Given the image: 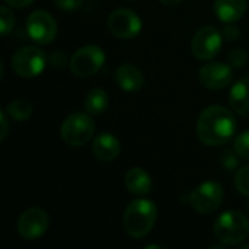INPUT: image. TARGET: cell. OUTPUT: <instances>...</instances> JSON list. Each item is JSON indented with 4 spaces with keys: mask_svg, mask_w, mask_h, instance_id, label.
I'll return each instance as SVG.
<instances>
[{
    "mask_svg": "<svg viewBox=\"0 0 249 249\" xmlns=\"http://www.w3.org/2000/svg\"><path fill=\"white\" fill-rule=\"evenodd\" d=\"M220 162L226 171H235L239 166V159H238V153L235 152V149L233 150H225L222 153Z\"/></svg>",
    "mask_w": 249,
    "mask_h": 249,
    "instance_id": "603a6c76",
    "label": "cell"
},
{
    "mask_svg": "<svg viewBox=\"0 0 249 249\" xmlns=\"http://www.w3.org/2000/svg\"><path fill=\"white\" fill-rule=\"evenodd\" d=\"M105 53L98 45L80 47L70 58V70L77 77H89L98 73L105 63Z\"/></svg>",
    "mask_w": 249,
    "mask_h": 249,
    "instance_id": "8992f818",
    "label": "cell"
},
{
    "mask_svg": "<svg viewBox=\"0 0 249 249\" xmlns=\"http://www.w3.org/2000/svg\"><path fill=\"white\" fill-rule=\"evenodd\" d=\"M248 60V54L242 48H235L229 53V64L233 67H242Z\"/></svg>",
    "mask_w": 249,
    "mask_h": 249,
    "instance_id": "cb8c5ba5",
    "label": "cell"
},
{
    "mask_svg": "<svg viewBox=\"0 0 249 249\" xmlns=\"http://www.w3.org/2000/svg\"><path fill=\"white\" fill-rule=\"evenodd\" d=\"M48 63V55L38 47L26 45L15 51L12 55V69L19 77L39 76Z\"/></svg>",
    "mask_w": 249,
    "mask_h": 249,
    "instance_id": "5b68a950",
    "label": "cell"
},
{
    "mask_svg": "<svg viewBox=\"0 0 249 249\" xmlns=\"http://www.w3.org/2000/svg\"><path fill=\"white\" fill-rule=\"evenodd\" d=\"M200 83L212 90H219L231 85L233 80V70L231 64L226 63H209L203 66L198 71Z\"/></svg>",
    "mask_w": 249,
    "mask_h": 249,
    "instance_id": "7c38bea8",
    "label": "cell"
},
{
    "mask_svg": "<svg viewBox=\"0 0 249 249\" xmlns=\"http://www.w3.org/2000/svg\"><path fill=\"white\" fill-rule=\"evenodd\" d=\"M115 82L125 92H137L144 85L143 73L131 63H124L115 70Z\"/></svg>",
    "mask_w": 249,
    "mask_h": 249,
    "instance_id": "4fadbf2b",
    "label": "cell"
},
{
    "mask_svg": "<svg viewBox=\"0 0 249 249\" xmlns=\"http://www.w3.org/2000/svg\"><path fill=\"white\" fill-rule=\"evenodd\" d=\"M26 32L35 44H51L57 36L55 19L45 10H34L26 19Z\"/></svg>",
    "mask_w": 249,
    "mask_h": 249,
    "instance_id": "ba28073f",
    "label": "cell"
},
{
    "mask_svg": "<svg viewBox=\"0 0 249 249\" xmlns=\"http://www.w3.org/2000/svg\"><path fill=\"white\" fill-rule=\"evenodd\" d=\"M85 111L90 115H99L108 108V93L104 89H90L83 101Z\"/></svg>",
    "mask_w": 249,
    "mask_h": 249,
    "instance_id": "ac0fdd59",
    "label": "cell"
},
{
    "mask_svg": "<svg viewBox=\"0 0 249 249\" xmlns=\"http://www.w3.org/2000/svg\"><path fill=\"white\" fill-rule=\"evenodd\" d=\"M236 118L232 111L220 105H212L197 118V137L206 146H220L233 139Z\"/></svg>",
    "mask_w": 249,
    "mask_h": 249,
    "instance_id": "6da1fadb",
    "label": "cell"
},
{
    "mask_svg": "<svg viewBox=\"0 0 249 249\" xmlns=\"http://www.w3.org/2000/svg\"><path fill=\"white\" fill-rule=\"evenodd\" d=\"M233 149H235V152L238 153L239 158L249 159V130L245 131V133H242V134H239L235 139Z\"/></svg>",
    "mask_w": 249,
    "mask_h": 249,
    "instance_id": "7402d4cb",
    "label": "cell"
},
{
    "mask_svg": "<svg viewBox=\"0 0 249 249\" xmlns=\"http://www.w3.org/2000/svg\"><path fill=\"white\" fill-rule=\"evenodd\" d=\"M163 4H168V6H175V4H179L182 0H160Z\"/></svg>",
    "mask_w": 249,
    "mask_h": 249,
    "instance_id": "f546056e",
    "label": "cell"
},
{
    "mask_svg": "<svg viewBox=\"0 0 249 249\" xmlns=\"http://www.w3.org/2000/svg\"><path fill=\"white\" fill-rule=\"evenodd\" d=\"M232 109L241 117L249 118V77L239 79L229 92Z\"/></svg>",
    "mask_w": 249,
    "mask_h": 249,
    "instance_id": "9a60e30c",
    "label": "cell"
},
{
    "mask_svg": "<svg viewBox=\"0 0 249 249\" xmlns=\"http://www.w3.org/2000/svg\"><path fill=\"white\" fill-rule=\"evenodd\" d=\"M213 231L214 236L222 242V245H239L248 239L249 220L244 213L238 210H229L216 219Z\"/></svg>",
    "mask_w": 249,
    "mask_h": 249,
    "instance_id": "3957f363",
    "label": "cell"
},
{
    "mask_svg": "<svg viewBox=\"0 0 249 249\" xmlns=\"http://www.w3.org/2000/svg\"><path fill=\"white\" fill-rule=\"evenodd\" d=\"M15 26V15L7 6L0 7V34L7 35Z\"/></svg>",
    "mask_w": 249,
    "mask_h": 249,
    "instance_id": "ffe728a7",
    "label": "cell"
},
{
    "mask_svg": "<svg viewBox=\"0 0 249 249\" xmlns=\"http://www.w3.org/2000/svg\"><path fill=\"white\" fill-rule=\"evenodd\" d=\"M247 12V0H216L214 13L225 23L239 20Z\"/></svg>",
    "mask_w": 249,
    "mask_h": 249,
    "instance_id": "2e32d148",
    "label": "cell"
},
{
    "mask_svg": "<svg viewBox=\"0 0 249 249\" xmlns=\"http://www.w3.org/2000/svg\"><path fill=\"white\" fill-rule=\"evenodd\" d=\"M7 133H9V115L6 109H1L0 111V142L6 139Z\"/></svg>",
    "mask_w": 249,
    "mask_h": 249,
    "instance_id": "484cf974",
    "label": "cell"
},
{
    "mask_svg": "<svg viewBox=\"0 0 249 249\" xmlns=\"http://www.w3.org/2000/svg\"><path fill=\"white\" fill-rule=\"evenodd\" d=\"M54 3L60 10L73 12V10H77L82 6L83 0H54Z\"/></svg>",
    "mask_w": 249,
    "mask_h": 249,
    "instance_id": "d4e9b609",
    "label": "cell"
},
{
    "mask_svg": "<svg viewBox=\"0 0 249 249\" xmlns=\"http://www.w3.org/2000/svg\"><path fill=\"white\" fill-rule=\"evenodd\" d=\"M223 188L214 181H207L198 185L190 196V206L200 214H210L216 212L223 203Z\"/></svg>",
    "mask_w": 249,
    "mask_h": 249,
    "instance_id": "52a82bcc",
    "label": "cell"
},
{
    "mask_svg": "<svg viewBox=\"0 0 249 249\" xmlns=\"http://www.w3.org/2000/svg\"><path fill=\"white\" fill-rule=\"evenodd\" d=\"M6 112H7V115L12 120L18 121V123H22V121H26V120L31 118V115H32V105H31L29 101H26L23 98H18V99L12 101L7 105Z\"/></svg>",
    "mask_w": 249,
    "mask_h": 249,
    "instance_id": "d6986e66",
    "label": "cell"
},
{
    "mask_svg": "<svg viewBox=\"0 0 249 249\" xmlns=\"http://www.w3.org/2000/svg\"><path fill=\"white\" fill-rule=\"evenodd\" d=\"M34 0H4L6 4H9L10 7H16V9H23L28 7Z\"/></svg>",
    "mask_w": 249,
    "mask_h": 249,
    "instance_id": "f1b7e54d",
    "label": "cell"
},
{
    "mask_svg": "<svg viewBox=\"0 0 249 249\" xmlns=\"http://www.w3.org/2000/svg\"><path fill=\"white\" fill-rule=\"evenodd\" d=\"M48 60H50V63L53 64V66H58V67H61L64 63H66V55H64V53L63 51H55V53H53L50 57H48Z\"/></svg>",
    "mask_w": 249,
    "mask_h": 249,
    "instance_id": "83f0119b",
    "label": "cell"
},
{
    "mask_svg": "<svg viewBox=\"0 0 249 249\" xmlns=\"http://www.w3.org/2000/svg\"><path fill=\"white\" fill-rule=\"evenodd\" d=\"M235 187L236 190L249 198V165L241 168L235 175Z\"/></svg>",
    "mask_w": 249,
    "mask_h": 249,
    "instance_id": "44dd1931",
    "label": "cell"
},
{
    "mask_svg": "<svg viewBox=\"0 0 249 249\" xmlns=\"http://www.w3.org/2000/svg\"><path fill=\"white\" fill-rule=\"evenodd\" d=\"M142 19L130 9H117L108 16V29L120 39H131L142 31Z\"/></svg>",
    "mask_w": 249,
    "mask_h": 249,
    "instance_id": "30bf717a",
    "label": "cell"
},
{
    "mask_svg": "<svg viewBox=\"0 0 249 249\" xmlns=\"http://www.w3.org/2000/svg\"><path fill=\"white\" fill-rule=\"evenodd\" d=\"M120 142L111 133H102L95 137L92 144L93 156L101 162H112L120 155Z\"/></svg>",
    "mask_w": 249,
    "mask_h": 249,
    "instance_id": "5bb4252c",
    "label": "cell"
},
{
    "mask_svg": "<svg viewBox=\"0 0 249 249\" xmlns=\"http://www.w3.org/2000/svg\"><path fill=\"white\" fill-rule=\"evenodd\" d=\"M127 190L136 196H146L152 191V178L142 168H131L124 177Z\"/></svg>",
    "mask_w": 249,
    "mask_h": 249,
    "instance_id": "e0dca14e",
    "label": "cell"
},
{
    "mask_svg": "<svg viewBox=\"0 0 249 249\" xmlns=\"http://www.w3.org/2000/svg\"><path fill=\"white\" fill-rule=\"evenodd\" d=\"M223 34H220L214 26H203L194 34L191 50L196 58L201 61H209L214 58L223 45Z\"/></svg>",
    "mask_w": 249,
    "mask_h": 249,
    "instance_id": "9c48e42d",
    "label": "cell"
},
{
    "mask_svg": "<svg viewBox=\"0 0 249 249\" xmlns=\"http://www.w3.org/2000/svg\"><path fill=\"white\" fill-rule=\"evenodd\" d=\"M222 34H223V38L225 39H228V41H236L239 38V35H241V31L235 25H228V26L223 28V32Z\"/></svg>",
    "mask_w": 249,
    "mask_h": 249,
    "instance_id": "4316f807",
    "label": "cell"
},
{
    "mask_svg": "<svg viewBox=\"0 0 249 249\" xmlns=\"http://www.w3.org/2000/svg\"><path fill=\"white\" fill-rule=\"evenodd\" d=\"M158 219V209L150 200L131 201L123 217V226L125 233L133 239L146 238L155 228Z\"/></svg>",
    "mask_w": 249,
    "mask_h": 249,
    "instance_id": "7a4b0ae2",
    "label": "cell"
},
{
    "mask_svg": "<svg viewBox=\"0 0 249 249\" xmlns=\"http://www.w3.org/2000/svg\"><path fill=\"white\" fill-rule=\"evenodd\" d=\"M48 225V214L39 207H31L19 216L18 233L25 241H36L47 232Z\"/></svg>",
    "mask_w": 249,
    "mask_h": 249,
    "instance_id": "8fae6325",
    "label": "cell"
},
{
    "mask_svg": "<svg viewBox=\"0 0 249 249\" xmlns=\"http://www.w3.org/2000/svg\"><path fill=\"white\" fill-rule=\"evenodd\" d=\"M61 139L71 147H80L89 143L95 134V123L90 114L74 112L64 118L60 128Z\"/></svg>",
    "mask_w": 249,
    "mask_h": 249,
    "instance_id": "277c9868",
    "label": "cell"
}]
</instances>
